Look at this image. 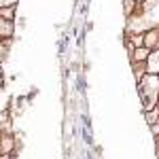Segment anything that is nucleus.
Instances as JSON below:
<instances>
[{
    "label": "nucleus",
    "mask_w": 159,
    "mask_h": 159,
    "mask_svg": "<svg viewBox=\"0 0 159 159\" xmlns=\"http://www.w3.org/2000/svg\"><path fill=\"white\" fill-rule=\"evenodd\" d=\"M142 45H144V47H148V49L159 47V30H157V28H151V30H147V34L142 36Z\"/></svg>",
    "instance_id": "7ed1b4c3"
},
{
    "label": "nucleus",
    "mask_w": 159,
    "mask_h": 159,
    "mask_svg": "<svg viewBox=\"0 0 159 159\" xmlns=\"http://www.w3.org/2000/svg\"><path fill=\"white\" fill-rule=\"evenodd\" d=\"M148 53H151L148 47H144V45H142V47H138V49L134 51V61H144L148 57Z\"/></svg>",
    "instance_id": "39448f33"
},
{
    "label": "nucleus",
    "mask_w": 159,
    "mask_h": 159,
    "mask_svg": "<svg viewBox=\"0 0 159 159\" xmlns=\"http://www.w3.org/2000/svg\"><path fill=\"white\" fill-rule=\"evenodd\" d=\"M11 34V24H0V36H9Z\"/></svg>",
    "instance_id": "0eeeda50"
},
{
    "label": "nucleus",
    "mask_w": 159,
    "mask_h": 159,
    "mask_svg": "<svg viewBox=\"0 0 159 159\" xmlns=\"http://www.w3.org/2000/svg\"><path fill=\"white\" fill-rule=\"evenodd\" d=\"M148 64H147V70H148V74H157L159 72V47L153 53H148Z\"/></svg>",
    "instance_id": "20e7f679"
},
{
    "label": "nucleus",
    "mask_w": 159,
    "mask_h": 159,
    "mask_svg": "<svg viewBox=\"0 0 159 159\" xmlns=\"http://www.w3.org/2000/svg\"><path fill=\"white\" fill-rule=\"evenodd\" d=\"M159 25V0H142V11L127 21L129 32H147Z\"/></svg>",
    "instance_id": "f257e3e1"
},
{
    "label": "nucleus",
    "mask_w": 159,
    "mask_h": 159,
    "mask_svg": "<svg viewBox=\"0 0 159 159\" xmlns=\"http://www.w3.org/2000/svg\"><path fill=\"white\" fill-rule=\"evenodd\" d=\"M157 74H159V72H157ZM157 79H159V76H157Z\"/></svg>",
    "instance_id": "9d476101"
},
{
    "label": "nucleus",
    "mask_w": 159,
    "mask_h": 159,
    "mask_svg": "<svg viewBox=\"0 0 159 159\" xmlns=\"http://www.w3.org/2000/svg\"><path fill=\"white\" fill-rule=\"evenodd\" d=\"M155 119H157V115H155V112H151V110H147V121L151 123V125L155 123Z\"/></svg>",
    "instance_id": "1a4fd4ad"
},
{
    "label": "nucleus",
    "mask_w": 159,
    "mask_h": 159,
    "mask_svg": "<svg viewBox=\"0 0 159 159\" xmlns=\"http://www.w3.org/2000/svg\"><path fill=\"white\" fill-rule=\"evenodd\" d=\"M0 15H2L4 19H13V7H11V9H2Z\"/></svg>",
    "instance_id": "6e6552de"
},
{
    "label": "nucleus",
    "mask_w": 159,
    "mask_h": 159,
    "mask_svg": "<svg viewBox=\"0 0 159 159\" xmlns=\"http://www.w3.org/2000/svg\"><path fill=\"white\" fill-rule=\"evenodd\" d=\"M138 91L142 96V104L147 110L155 108V102L159 98V79L155 74H148L147 79H140L138 81Z\"/></svg>",
    "instance_id": "f03ea898"
},
{
    "label": "nucleus",
    "mask_w": 159,
    "mask_h": 159,
    "mask_svg": "<svg viewBox=\"0 0 159 159\" xmlns=\"http://www.w3.org/2000/svg\"><path fill=\"white\" fill-rule=\"evenodd\" d=\"M123 2H125V15L129 17L136 11V0H123Z\"/></svg>",
    "instance_id": "423d86ee"
}]
</instances>
